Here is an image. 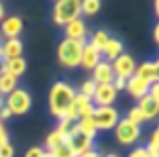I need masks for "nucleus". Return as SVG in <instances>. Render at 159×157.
Listing matches in <instances>:
<instances>
[{
    "label": "nucleus",
    "mask_w": 159,
    "mask_h": 157,
    "mask_svg": "<svg viewBox=\"0 0 159 157\" xmlns=\"http://www.w3.org/2000/svg\"><path fill=\"white\" fill-rule=\"evenodd\" d=\"M0 157H14V147L10 145V141L0 145Z\"/></svg>",
    "instance_id": "c85d7f7f"
},
{
    "label": "nucleus",
    "mask_w": 159,
    "mask_h": 157,
    "mask_svg": "<svg viewBox=\"0 0 159 157\" xmlns=\"http://www.w3.org/2000/svg\"><path fill=\"white\" fill-rule=\"evenodd\" d=\"M66 135L61 133V131H57V129H53L51 133L47 135V139H45V147H47V151H53L55 147H59L63 141H66Z\"/></svg>",
    "instance_id": "5701e85b"
},
{
    "label": "nucleus",
    "mask_w": 159,
    "mask_h": 157,
    "mask_svg": "<svg viewBox=\"0 0 159 157\" xmlns=\"http://www.w3.org/2000/svg\"><path fill=\"white\" fill-rule=\"evenodd\" d=\"M149 88H151V84H147L145 80L137 78V76H131V78L126 80L125 92L129 94V96H133V98H137V100H141L143 96H147V94H149Z\"/></svg>",
    "instance_id": "9b49d317"
},
{
    "label": "nucleus",
    "mask_w": 159,
    "mask_h": 157,
    "mask_svg": "<svg viewBox=\"0 0 159 157\" xmlns=\"http://www.w3.org/2000/svg\"><path fill=\"white\" fill-rule=\"evenodd\" d=\"M159 133H157V129L153 131V133H151V139H149V143H147V151L151 153V157H159Z\"/></svg>",
    "instance_id": "a878e982"
},
{
    "label": "nucleus",
    "mask_w": 159,
    "mask_h": 157,
    "mask_svg": "<svg viewBox=\"0 0 159 157\" xmlns=\"http://www.w3.org/2000/svg\"><path fill=\"white\" fill-rule=\"evenodd\" d=\"M16 84H19V80H16V78H12V76L4 74V72H0V96H4V98H6L10 92H14V90L19 88Z\"/></svg>",
    "instance_id": "4be33fe9"
},
{
    "label": "nucleus",
    "mask_w": 159,
    "mask_h": 157,
    "mask_svg": "<svg viewBox=\"0 0 159 157\" xmlns=\"http://www.w3.org/2000/svg\"><path fill=\"white\" fill-rule=\"evenodd\" d=\"M63 33H66V39L82 41V39H86L88 29H86V23L82 19H75V21H71V23H67L66 27H63Z\"/></svg>",
    "instance_id": "a211bd4d"
},
{
    "label": "nucleus",
    "mask_w": 159,
    "mask_h": 157,
    "mask_svg": "<svg viewBox=\"0 0 159 157\" xmlns=\"http://www.w3.org/2000/svg\"><path fill=\"white\" fill-rule=\"evenodd\" d=\"M2 21H4V4L0 2V23H2Z\"/></svg>",
    "instance_id": "e433bc0d"
},
{
    "label": "nucleus",
    "mask_w": 159,
    "mask_h": 157,
    "mask_svg": "<svg viewBox=\"0 0 159 157\" xmlns=\"http://www.w3.org/2000/svg\"><path fill=\"white\" fill-rule=\"evenodd\" d=\"M153 41H155V43L159 41V27H155V29H153Z\"/></svg>",
    "instance_id": "c9c22d12"
},
{
    "label": "nucleus",
    "mask_w": 159,
    "mask_h": 157,
    "mask_svg": "<svg viewBox=\"0 0 159 157\" xmlns=\"http://www.w3.org/2000/svg\"><path fill=\"white\" fill-rule=\"evenodd\" d=\"M114 139L120 145H133L141 139V127L129 122L126 118H120L114 127Z\"/></svg>",
    "instance_id": "423d86ee"
},
{
    "label": "nucleus",
    "mask_w": 159,
    "mask_h": 157,
    "mask_svg": "<svg viewBox=\"0 0 159 157\" xmlns=\"http://www.w3.org/2000/svg\"><path fill=\"white\" fill-rule=\"evenodd\" d=\"M92 120H94L96 131H110L120 120V114L112 106H96L92 112Z\"/></svg>",
    "instance_id": "39448f33"
},
{
    "label": "nucleus",
    "mask_w": 159,
    "mask_h": 157,
    "mask_svg": "<svg viewBox=\"0 0 159 157\" xmlns=\"http://www.w3.org/2000/svg\"><path fill=\"white\" fill-rule=\"evenodd\" d=\"M114 80V74H112V65L108 63V61H100L96 67L92 69V82L96 84V86H100V84H112Z\"/></svg>",
    "instance_id": "f8f14e48"
},
{
    "label": "nucleus",
    "mask_w": 159,
    "mask_h": 157,
    "mask_svg": "<svg viewBox=\"0 0 159 157\" xmlns=\"http://www.w3.org/2000/svg\"><path fill=\"white\" fill-rule=\"evenodd\" d=\"M100 0H84V2H80V12L86 14V16H92L100 10Z\"/></svg>",
    "instance_id": "b1692460"
},
{
    "label": "nucleus",
    "mask_w": 159,
    "mask_h": 157,
    "mask_svg": "<svg viewBox=\"0 0 159 157\" xmlns=\"http://www.w3.org/2000/svg\"><path fill=\"white\" fill-rule=\"evenodd\" d=\"M122 53H125V51H122V43L118 41V39H114V37L108 39L106 47L102 49V55L108 59V63H112V61L116 59L118 55H122Z\"/></svg>",
    "instance_id": "aec40b11"
},
{
    "label": "nucleus",
    "mask_w": 159,
    "mask_h": 157,
    "mask_svg": "<svg viewBox=\"0 0 159 157\" xmlns=\"http://www.w3.org/2000/svg\"><path fill=\"white\" fill-rule=\"evenodd\" d=\"M74 96H75V90L67 82H55L49 90V112L55 118H59L63 114V110L71 104Z\"/></svg>",
    "instance_id": "f257e3e1"
},
{
    "label": "nucleus",
    "mask_w": 159,
    "mask_h": 157,
    "mask_svg": "<svg viewBox=\"0 0 159 157\" xmlns=\"http://www.w3.org/2000/svg\"><path fill=\"white\" fill-rule=\"evenodd\" d=\"M125 118L129 120V122H133V125H137V127H141L143 122H145V116H143V112L139 110V106H133Z\"/></svg>",
    "instance_id": "393cba45"
},
{
    "label": "nucleus",
    "mask_w": 159,
    "mask_h": 157,
    "mask_svg": "<svg viewBox=\"0 0 159 157\" xmlns=\"http://www.w3.org/2000/svg\"><path fill=\"white\" fill-rule=\"evenodd\" d=\"M10 116H12V112H10V110H8L6 106L2 108V110H0V120H2V122H4V120H8Z\"/></svg>",
    "instance_id": "72a5a7b5"
},
{
    "label": "nucleus",
    "mask_w": 159,
    "mask_h": 157,
    "mask_svg": "<svg viewBox=\"0 0 159 157\" xmlns=\"http://www.w3.org/2000/svg\"><path fill=\"white\" fill-rule=\"evenodd\" d=\"M2 143H8V131H6L4 122L0 120V145H2Z\"/></svg>",
    "instance_id": "2f4dec72"
},
{
    "label": "nucleus",
    "mask_w": 159,
    "mask_h": 157,
    "mask_svg": "<svg viewBox=\"0 0 159 157\" xmlns=\"http://www.w3.org/2000/svg\"><path fill=\"white\" fill-rule=\"evenodd\" d=\"M102 61V53L100 51H96L94 47H90L88 43H86V47L82 49V57H80V65L84 69H88V72H92L96 65Z\"/></svg>",
    "instance_id": "2eb2a0df"
},
{
    "label": "nucleus",
    "mask_w": 159,
    "mask_h": 157,
    "mask_svg": "<svg viewBox=\"0 0 159 157\" xmlns=\"http://www.w3.org/2000/svg\"><path fill=\"white\" fill-rule=\"evenodd\" d=\"M102 157H120L118 153H106V155H102Z\"/></svg>",
    "instance_id": "4c0bfd02"
},
{
    "label": "nucleus",
    "mask_w": 159,
    "mask_h": 157,
    "mask_svg": "<svg viewBox=\"0 0 159 157\" xmlns=\"http://www.w3.org/2000/svg\"><path fill=\"white\" fill-rule=\"evenodd\" d=\"M80 0H57L53 4V25L57 27H66L67 23L80 19Z\"/></svg>",
    "instance_id": "7ed1b4c3"
},
{
    "label": "nucleus",
    "mask_w": 159,
    "mask_h": 157,
    "mask_svg": "<svg viewBox=\"0 0 159 157\" xmlns=\"http://www.w3.org/2000/svg\"><path fill=\"white\" fill-rule=\"evenodd\" d=\"M4 108V96H0V110Z\"/></svg>",
    "instance_id": "58836bf2"
},
{
    "label": "nucleus",
    "mask_w": 159,
    "mask_h": 157,
    "mask_svg": "<svg viewBox=\"0 0 159 157\" xmlns=\"http://www.w3.org/2000/svg\"><path fill=\"white\" fill-rule=\"evenodd\" d=\"M0 72H4V74L12 76V78L19 80L20 76L27 72V61L25 57H14V59H6L0 63Z\"/></svg>",
    "instance_id": "ddd939ff"
},
{
    "label": "nucleus",
    "mask_w": 159,
    "mask_h": 157,
    "mask_svg": "<svg viewBox=\"0 0 159 157\" xmlns=\"http://www.w3.org/2000/svg\"><path fill=\"white\" fill-rule=\"evenodd\" d=\"M135 76L141 80H145L147 84H157V80H159L157 61H143V63H139L135 69Z\"/></svg>",
    "instance_id": "9d476101"
},
{
    "label": "nucleus",
    "mask_w": 159,
    "mask_h": 157,
    "mask_svg": "<svg viewBox=\"0 0 159 157\" xmlns=\"http://www.w3.org/2000/svg\"><path fill=\"white\" fill-rule=\"evenodd\" d=\"M31 104H33L31 94H29L25 88H16L14 92H10L8 96L4 98V106L12 112V116H23V114H27V112L31 110Z\"/></svg>",
    "instance_id": "20e7f679"
},
{
    "label": "nucleus",
    "mask_w": 159,
    "mask_h": 157,
    "mask_svg": "<svg viewBox=\"0 0 159 157\" xmlns=\"http://www.w3.org/2000/svg\"><path fill=\"white\" fill-rule=\"evenodd\" d=\"M0 45H2V41H0ZM0 61H2V53H0Z\"/></svg>",
    "instance_id": "a19ab883"
},
{
    "label": "nucleus",
    "mask_w": 159,
    "mask_h": 157,
    "mask_svg": "<svg viewBox=\"0 0 159 157\" xmlns=\"http://www.w3.org/2000/svg\"><path fill=\"white\" fill-rule=\"evenodd\" d=\"M84 47H86V39H82V41L61 39V43L57 45V61H59V65H63L67 69L78 67Z\"/></svg>",
    "instance_id": "f03ea898"
},
{
    "label": "nucleus",
    "mask_w": 159,
    "mask_h": 157,
    "mask_svg": "<svg viewBox=\"0 0 159 157\" xmlns=\"http://www.w3.org/2000/svg\"><path fill=\"white\" fill-rule=\"evenodd\" d=\"M112 86H114V90H116V92H120V90H125V86H126V80L114 78V80H112Z\"/></svg>",
    "instance_id": "473e14b6"
},
{
    "label": "nucleus",
    "mask_w": 159,
    "mask_h": 157,
    "mask_svg": "<svg viewBox=\"0 0 159 157\" xmlns=\"http://www.w3.org/2000/svg\"><path fill=\"white\" fill-rule=\"evenodd\" d=\"M108 39H110V35H108L106 31H94L92 35H90V39H86V43H88L90 47H94L96 51H100V53H102V49L106 47Z\"/></svg>",
    "instance_id": "412c9836"
},
{
    "label": "nucleus",
    "mask_w": 159,
    "mask_h": 157,
    "mask_svg": "<svg viewBox=\"0 0 159 157\" xmlns=\"http://www.w3.org/2000/svg\"><path fill=\"white\" fill-rule=\"evenodd\" d=\"M94 92H96V84H94L92 80H86V82L82 84V88H80L78 94H82V96H86V98H90V100H92Z\"/></svg>",
    "instance_id": "cd10ccee"
},
{
    "label": "nucleus",
    "mask_w": 159,
    "mask_h": 157,
    "mask_svg": "<svg viewBox=\"0 0 159 157\" xmlns=\"http://www.w3.org/2000/svg\"><path fill=\"white\" fill-rule=\"evenodd\" d=\"M139 110L143 112V116H145V120H153L157 118V112H159V98H153V96H143L139 100Z\"/></svg>",
    "instance_id": "f3484780"
},
{
    "label": "nucleus",
    "mask_w": 159,
    "mask_h": 157,
    "mask_svg": "<svg viewBox=\"0 0 159 157\" xmlns=\"http://www.w3.org/2000/svg\"><path fill=\"white\" fill-rule=\"evenodd\" d=\"M78 157H102L96 149H90V151H86V153H82V155H78Z\"/></svg>",
    "instance_id": "f704fd0d"
},
{
    "label": "nucleus",
    "mask_w": 159,
    "mask_h": 157,
    "mask_svg": "<svg viewBox=\"0 0 159 157\" xmlns=\"http://www.w3.org/2000/svg\"><path fill=\"white\" fill-rule=\"evenodd\" d=\"M129 157H151V153L147 151L145 147H135L131 153H129Z\"/></svg>",
    "instance_id": "7c9ffc66"
},
{
    "label": "nucleus",
    "mask_w": 159,
    "mask_h": 157,
    "mask_svg": "<svg viewBox=\"0 0 159 157\" xmlns=\"http://www.w3.org/2000/svg\"><path fill=\"white\" fill-rule=\"evenodd\" d=\"M0 33L6 39H19V35L23 33V21L20 16H4V21L0 23Z\"/></svg>",
    "instance_id": "1a4fd4ad"
},
{
    "label": "nucleus",
    "mask_w": 159,
    "mask_h": 157,
    "mask_svg": "<svg viewBox=\"0 0 159 157\" xmlns=\"http://www.w3.org/2000/svg\"><path fill=\"white\" fill-rule=\"evenodd\" d=\"M43 155H45V149L43 147H31L25 153V157H43Z\"/></svg>",
    "instance_id": "c756f323"
},
{
    "label": "nucleus",
    "mask_w": 159,
    "mask_h": 157,
    "mask_svg": "<svg viewBox=\"0 0 159 157\" xmlns=\"http://www.w3.org/2000/svg\"><path fill=\"white\" fill-rule=\"evenodd\" d=\"M116 90L112 84H100L96 86V92L92 96V104L94 106H112L116 100Z\"/></svg>",
    "instance_id": "6e6552de"
},
{
    "label": "nucleus",
    "mask_w": 159,
    "mask_h": 157,
    "mask_svg": "<svg viewBox=\"0 0 159 157\" xmlns=\"http://www.w3.org/2000/svg\"><path fill=\"white\" fill-rule=\"evenodd\" d=\"M110 65H112L114 78H120V80H129L131 76H135V69H137V61L133 59L129 53H122V55H118Z\"/></svg>",
    "instance_id": "0eeeda50"
},
{
    "label": "nucleus",
    "mask_w": 159,
    "mask_h": 157,
    "mask_svg": "<svg viewBox=\"0 0 159 157\" xmlns=\"http://www.w3.org/2000/svg\"><path fill=\"white\" fill-rule=\"evenodd\" d=\"M71 108L75 110L78 118H86V116H92V112H94V108H96V106L92 104L90 98H86V96H82V94L75 92L74 100H71Z\"/></svg>",
    "instance_id": "dca6fc26"
},
{
    "label": "nucleus",
    "mask_w": 159,
    "mask_h": 157,
    "mask_svg": "<svg viewBox=\"0 0 159 157\" xmlns=\"http://www.w3.org/2000/svg\"><path fill=\"white\" fill-rule=\"evenodd\" d=\"M53 155H55V157H75L67 141H63V143H61L59 147H55V149H53Z\"/></svg>",
    "instance_id": "bb28decb"
},
{
    "label": "nucleus",
    "mask_w": 159,
    "mask_h": 157,
    "mask_svg": "<svg viewBox=\"0 0 159 157\" xmlns=\"http://www.w3.org/2000/svg\"><path fill=\"white\" fill-rule=\"evenodd\" d=\"M43 157H55V155H53V151H45V155H43Z\"/></svg>",
    "instance_id": "ea45409f"
},
{
    "label": "nucleus",
    "mask_w": 159,
    "mask_h": 157,
    "mask_svg": "<svg viewBox=\"0 0 159 157\" xmlns=\"http://www.w3.org/2000/svg\"><path fill=\"white\" fill-rule=\"evenodd\" d=\"M74 131L78 135H84V137H88V139H94L96 137V127H94V120H92V116H86V118H78L74 122Z\"/></svg>",
    "instance_id": "6ab92c4d"
},
{
    "label": "nucleus",
    "mask_w": 159,
    "mask_h": 157,
    "mask_svg": "<svg viewBox=\"0 0 159 157\" xmlns=\"http://www.w3.org/2000/svg\"><path fill=\"white\" fill-rule=\"evenodd\" d=\"M0 53H2V61L23 57V41L20 39H6L0 45Z\"/></svg>",
    "instance_id": "4468645a"
}]
</instances>
